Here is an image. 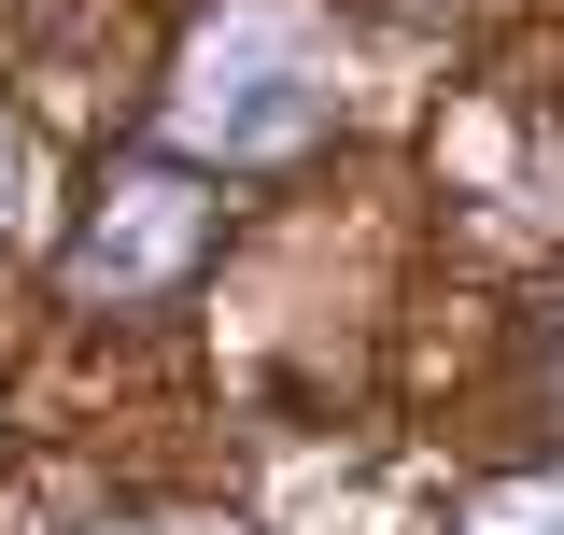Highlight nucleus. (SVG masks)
Masks as SVG:
<instances>
[{
  "label": "nucleus",
  "instance_id": "nucleus-2",
  "mask_svg": "<svg viewBox=\"0 0 564 535\" xmlns=\"http://www.w3.org/2000/svg\"><path fill=\"white\" fill-rule=\"evenodd\" d=\"M198 226H212V198H198V184H170V170H128V184L99 198V226H85L70 282H85V296H155L170 268L198 254Z\"/></svg>",
  "mask_w": 564,
  "mask_h": 535
},
{
  "label": "nucleus",
  "instance_id": "nucleus-3",
  "mask_svg": "<svg viewBox=\"0 0 564 535\" xmlns=\"http://www.w3.org/2000/svg\"><path fill=\"white\" fill-rule=\"evenodd\" d=\"M466 535H564V479H522V493H494Z\"/></svg>",
  "mask_w": 564,
  "mask_h": 535
},
{
  "label": "nucleus",
  "instance_id": "nucleus-1",
  "mask_svg": "<svg viewBox=\"0 0 564 535\" xmlns=\"http://www.w3.org/2000/svg\"><path fill=\"white\" fill-rule=\"evenodd\" d=\"M325 99H339L325 29H311L296 0H240L226 29H198V43H184L170 128L198 141V155H296V141L325 128Z\"/></svg>",
  "mask_w": 564,
  "mask_h": 535
},
{
  "label": "nucleus",
  "instance_id": "nucleus-4",
  "mask_svg": "<svg viewBox=\"0 0 564 535\" xmlns=\"http://www.w3.org/2000/svg\"><path fill=\"white\" fill-rule=\"evenodd\" d=\"M14 211H29V141L0 128V240H14Z\"/></svg>",
  "mask_w": 564,
  "mask_h": 535
}]
</instances>
